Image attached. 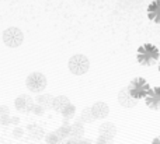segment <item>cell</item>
<instances>
[{
  "label": "cell",
  "instance_id": "cell-11",
  "mask_svg": "<svg viewBox=\"0 0 160 144\" xmlns=\"http://www.w3.org/2000/svg\"><path fill=\"white\" fill-rule=\"evenodd\" d=\"M69 104H70V101H69V98H68L66 95H59V97H55V100H53L52 109L55 112H59V114H62V111H63V109L66 108Z\"/></svg>",
  "mask_w": 160,
  "mask_h": 144
},
{
  "label": "cell",
  "instance_id": "cell-17",
  "mask_svg": "<svg viewBox=\"0 0 160 144\" xmlns=\"http://www.w3.org/2000/svg\"><path fill=\"white\" fill-rule=\"evenodd\" d=\"M93 120H96L94 118L93 112H91V108H84L80 114V122H87V123H91Z\"/></svg>",
  "mask_w": 160,
  "mask_h": 144
},
{
  "label": "cell",
  "instance_id": "cell-3",
  "mask_svg": "<svg viewBox=\"0 0 160 144\" xmlns=\"http://www.w3.org/2000/svg\"><path fill=\"white\" fill-rule=\"evenodd\" d=\"M68 66H69V70L73 74L82 76L88 72V69H90V62H88V59L86 58L84 55H73L72 58L69 59Z\"/></svg>",
  "mask_w": 160,
  "mask_h": 144
},
{
  "label": "cell",
  "instance_id": "cell-16",
  "mask_svg": "<svg viewBox=\"0 0 160 144\" xmlns=\"http://www.w3.org/2000/svg\"><path fill=\"white\" fill-rule=\"evenodd\" d=\"M55 133L58 134L59 139H61L62 142H65V139L72 137V125H62Z\"/></svg>",
  "mask_w": 160,
  "mask_h": 144
},
{
  "label": "cell",
  "instance_id": "cell-8",
  "mask_svg": "<svg viewBox=\"0 0 160 144\" xmlns=\"http://www.w3.org/2000/svg\"><path fill=\"white\" fill-rule=\"evenodd\" d=\"M91 112H93L96 119H104L110 114V108H108V105L105 102H96L91 106Z\"/></svg>",
  "mask_w": 160,
  "mask_h": 144
},
{
  "label": "cell",
  "instance_id": "cell-14",
  "mask_svg": "<svg viewBox=\"0 0 160 144\" xmlns=\"http://www.w3.org/2000/svg\"><path fill=\"white\" fill-rule=\"evenodd\" d=\"M28 133H30V136L32 137V139H35V140H41L42 137L45 136L44 129H42L41 126H38V125H30L28 126Z\"/></svg>",
  "mask_w": 160,
  "mask_h": 144
},
{
  "label": "cell",
  "instance_id": "cell-21",
  "mask_svg": "<svg viewBox=\"0 0 160 144\" xmlns=\"http://www.w3.org/2000/svg\"><path fill=\"white\" fill-rule=\"evenodd\" d=\"M112 137H108V136H101L100 134L98 139H97V144H112Z\"/></svg>",
  "mask_w": 160,
  "mask_h": 144
},
{
  "label": "cell",
  "instance_id": "cell-1",
  "mask_svg": "<svg viewBox=\"0 0 160 144\" xmlns=\"http://www.w3.org/2000/svg\"><path fill=\"white\" fill-rule=\"evenodd\" d=\"M25 86L31 92H42L48 86V80L45 77V74L38 72H34L31 74H28L27 80H25Z\"/></svg>",
  "mask_w": 160,
  "mask_h": 144
},
{
  "label": "cell",
  "instance_id": "cell-7",
  "mask_svg": "<svg viewBox=\"0 0 160 144\" xmlns=\"http://www.w3.org/2000/svg\"><path fill=\"white\" fill-rule=\"evenodd\" d=\"M118 102L121 104L122 106H125V108H132V106H135L136 104H138V100H136L135 97H132V94L129 92V88L125 87L118 94Z\"/></svg>",
  "mask_w": 160,
  "mask_h": 144
},
{
  "label": "cell",
  "instance_id": "cell-24",
  "mask_svg": "<svg viewBox=\"0 0 160 144\" xmlns=\"http://www.w3.org/2000/svg\"><path fill=\"white\" fill-rule=\"evenodd\" d=\"M65 144H80V140H78V139H70V140H68Z\"/></svg>",
  "mask_w": 160,
  "mask_h": 144
},
{
  "label": "cell",
  "instance_id": "cell-22",
  "mask_svg": "<svg viewBox=\"0 0 160 144\" xmlns=\"http://www.w3.org/2000/svg\"><path fill=\"white\" fill-rule=\"evenodd\" d=\"M7 116H10V109H8V106L2 105V106H0V119L7 118Z\"/></svg>",
  "mask_w": 160,
  "mask_h": 144
},
{
  "label": "cell",
  "instance_id": "cell-20",
  "mask_svg": "<svg viewBox=\"0 0 160 144\" xmlns=\"http://www.w3.org/2000/svg\"><path fill=\"white\" fill-rule=\"evenodd\" d=\"M31 112L32 114H35V115H38V116H41V115H44V112H45V108L44 106H41L39 104H34V106H32V109H31Z\"/></svg>",
  "mask_w": 160,
  "mask_h": 144
},
{
  "label": "cell",
  "instance_id": "cell-5",
  "mask_svg": "<svg viewBox=\"0 0 160 144\" xmlns=\"http://www.w3.org/2000/svg\"><path fill=\"white\" fill-rule=\"evenodd\" d=\"M129 92L132 94V97H135L136 100L139 98H143V97H148L150 92V87L143 78H135L132 83L129 84Z\"/></svg>",
  "mask_w": 160,
  "mask_h": 144
},
{
  "label": "cell",
  "instance_id": "cell-10",
  "mask_svg": "<svg viewBox=\"0 0 160 144\" xmlns=\"http://www.w3.org/2000/svg\"><path fill=\"white\" fill-rule=\"evenodd\" d=\"M148 16L150 20L160 24V0H155L148 8Z\"/></svg>",
  "mask_w": 160,
  "mask_h": 144
},
{
  "label": "cell",
  "instance_id": "cell-13",
  "mask_svg": "<svg viewBox=\"0 0 160 144\" xmlns=\"http://www.w3.org/2000/svg\"><path fill=\"white\" fill-rule=\"evenodd\" d=\"M98 132L101 136H108V137H112L114 139V136H115V133H117V128H115V125L107 122V123H102V125L100 126Z\"/></svg>",
  "mask_w": 160,
  "mask_h": 144
},
{
  "label": "cell",
  "instance_id": "cell-12",
  "mask_svg": "<svg viewBox=\"0 0 160 144\" xmlns=\"http://www.w3.org/2000/svg\"><path fill=\"white\" fill-rule=\"evenodd\" d=\"M53 100H55V98L49 94H39L38 97L35 98V102L39 104L41 106H44L45 109H48V108H52L53 106Z\"/></svg>",
  "mask_w": 160,
  "mask_h": 144
},
{
  "label": "cell",
  "instance_id": "cell-19",
  "mask_svg": "<svg viewBox=\"0 0 160 144\" xmlns=\"http://www.w3.org/2000/svg\"><path fill=\"white\" fill-rule=\"evenodd\" d=\"M45 142H47V144H61L62 140L59 139V136L53 132V133H49L45 136Z\"/></svg>",
  "mask_w": 160,
  "mask_h": 144
},
{
  "label": "cell",
  "instance_id": "cell-2",
  "mask_svg": "<svg viewBox=\"0 0 160 144\" xmlns=\"http://www.w3.org/2000/svg\"><path fill=\"white\" fill-rule=\"evenodd\" d=\"M3 42L8 48H18L24 42V34L20 28L10 27L3 32Z\"/></svg>",
  "mask_w": 160,
  "mask_h": 144
},
{
  "label": "cell",
  "instance_id": "cell-26",
  "mask_svg": "<svg viewBox=\"0 0 160 144\" xmlns=\"http://www.w3.org/2000/svg\"><path fill=\"white\" fill-rule=\"evenodd\" d=\"M158 142H160V137H159V139H158Z\"/></svg>",
  "mask_w": 160,
  "mask_h": 144
},
{
  "label": "cell",
  "instance_id": "cell-23",
  "mask_svg": "<svg viewBox=\"0 0 160 144\" xmlns=\"http://www.w3.org/2000/svg\"><path fill=\"white\" fill-rule=\"evenodd\" d=\"M13 133H14V136H16V137H21L22 136V130H21V129H18V128L14 129Z\"/></svg>",
  "mask_w": 160,
  "mask_h": 144
},
{
  "label": "cell",
  "instance_id": "cell-25",
  "mask_svg": "<svg viewBox=\"0 0 160 144\" xmlns=\"http://www.w3.org/2000/svg\"><path fill=\"white\" fill-rule=\"evenodd\" d=\"M80 144H93L90 140H80Z\"/></svg>",
  "mask_w": 160,
  "mask_h": 144
},
{
  "label": "cell",
  "instance_id": "cell-6",
  "mask_svg": "<svg viewBox=\"0 0 160 144\" xmlns=\"http://www.w3.org/2000/svg\"><path fill=\"white\" fill-rule=\"evenodd\" d=\"M34 104H35V100L31 98L30 95H27V94L18 95V97L16 98V101H14V106H16V109L20 112H31Z\"/></svg>",
  "mask_w": 160,
  "mask_h": 144
},
{
  "label": "cell",
  "instance_id": "cell-4",
  "mask_svg": "<svg viewBox=\"0 0 160 144\" xmlns=\"http://www.w3.org/2000/svg\"><path fill=\"white\" fill-rule=\"evenodd\" d=\"M159 58V50L153 45H143L138 50V60L142 64H152Z\"/></svg>",
  "mask_w": 160,
  "mask_h": 144
},
{
  "label": "cell",
  "instance_id": "cell-15",
  "mask_svg": "<svg viewBox=\"0 0 160 144\" xmlns=\"http://www.w3.org/2000/svg\"><path fill=\"white\" fill-rule=\"evenodd\" d=\"M83 134H84V126H83V122H75L72 125V139H78L82 140Z\"/></svg>",
  "mask_w": 160,
  "mask_h": 144
},
{
  "label": "cell",
  "instance_id": "cell-9",
  "mask_svg": "<svg viewBox=\"0 0 160 144\" xmlns=\"http://www.w3.org/2000/svg\"><path fill=\"white\" fill-rule=\"evenodd\" d=\"M146 104L153 109H160V88L150 90L149 95L146 97Z\"/></svg>",
  "mask_w": 160,
  "mask_h": 144
},
{
  "label": "cell",
  "instance_id": "cell-18",
  "mask_svg": "<svg viewBox=\"0 0 160 144\" xmlns=\"http://www.w3.org/2000/svg\"><path fill=\"white\" fill-rule=\"evenodd\" d=\"M75 115H76V106L73 105V104H69V105L62 111V116H63V119L69 120V119H72Z\"/></svg>",
  "mask_w": 160,
  "mask_h": 144
}]
</instances>
